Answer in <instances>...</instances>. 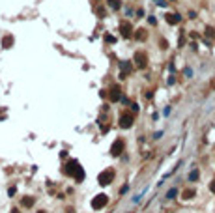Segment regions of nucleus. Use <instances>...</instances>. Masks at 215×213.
I'll use <instances>...</instances> for the list:
<instances>
[{
	"label": "nucleus",
	"instance_id": "1",
	"mask_svg": "<svg viewBox=\"0 0 215 213\" xmlns=\"http://www.w3.org/2000/svg\"><path fill=\"white\" fill-rule=\"evenodd\" d=\"M67 174H71L77 181H82V178H84V170H82V166L79 165L77 161H69L67 163Z\"/></svg>",
	"mask_w": 215,
	"mask_h": 213
},
{
	"label": "nucleus",
	"instance_id": "2",
	"mask_svg": "<svg viewBox=\"0 0 215 213\" xmlns=\"http://www.w3.org/2000/svg\"><path fill=\"white\" fill-rule=\"evenodd\" d=\"M107 204H109V196L107 195H98V196L92 198V208L94 209H101V208H105Z\"/></svg>",
	"mask_w": 215,
	"mask_h": 213
},
{
	"label": "nucleus",
	"instance_id": "3",
	"mask_svg": "<svg viewBox=\"0 0 215 213\" xmlns=\"http://www.w3.org/2000/svg\"><path fill=\"white\" fill-rule=\"evenodd\" d=\"M112 178H114V172L109 168V170H103L99 174L98 181H99V185H110V183H112Z\"/></svg>",
	"mask_w": 215,
	"mask_h": 213
},
{
	"label": "nucleus",
	"instance_id": "4",
	"mask_svg": "<svg viewBox=\"0 0 215 213\" xmlns=\"http://www.w3.org/2000/svg\"><path fill=\"white\" fill-rule=\"evenodd\" d=\"M133 62H135V66H137L138 69H144V67H146V64H148V56H146V53H142V51L135 53Z\"/></svg>",
	"mask_w": 215,
	"mask_h": 213
},
{
	"label": "nucleus",
	"instance_id": "5",
	"mask_svg": "<svg viewBox=\"0 0 215 213\" xmlns=\"http://www.w3.org/2000/svg\"><path fill=\"white\" fill-rule=\"evenodd\" d=\"M135 118L129 114V112H123V114L120 116V127H123V129H129L131 125H133Z\"/></svg>",
	"mask_w": 215,
	"mask_h": 213
},
{
	"label": "nucleus",
	"instance_id": "6",
	"mask_svg": "<svg viewBox=\"0 0 215 213\" xmlns=\"http://www.w3.org/2000/svg\"><path fill=\"white\" fill-rule=\"evenodd\" d=\"M120 32H122L123 38H131V36H133V26L123 21V23H120Z\"/></svg>",
	"mask_w": 215,
	"mask_h": 213
},
{
	"label": "nucleus",
	"instance_id": "7",
	"mask_svg": "<svg viewBox=\"0 0 215 213\" xmlns=\"http://www.w3.org/2000/svg\"><path fill=\"white\" fill-rule=\"evenodd\" d=\"M120 97H122L120 86H112V88H110V94H109V99H110L112 103H116V101H120Z\"/></svg>",
	"mask_w": 215,
	"mask_h": 213
},
{
	"label": "nucleus",
	"instance_id": "8",
	"mask_svg": "<svg viewBox=\"0 0 215 213\" xmlns=\"http://www.w3.org/2000/svg\"><path fill=\"white\" fill-rule=\"evenodd\" d=\"M123 146H126V144H123V140L118 138L114 144H112V148H110V153H112V155H120V153L123 152Z\"/></svg>",
	"mask_w": 215,
	"mask_h": 213
},
{
	"label": "nucleus",
	"instance_id": "9",
	"mask_svg": "<svg viewBox=\"0 0 215 213\" xmlns=\"http://www.w3.org/2000/svg\"><path fill=\"white\" fill-rule=\"evenodd\" d=\"M131 67H133V66H131V62H120V69H122L120 71V77H122V79H126V77H127Z\"/></svg>",
	"mask_w": 215,
	"mask_h": 213
},
{
	"label": "nucleus",
	"instance_id": "10",
	"mask_svg": "<svg viewBox=\"0 0 215 213\" xmlns=\"http://www.w3.org/2000/svg\"><path fill=\"white\" fill-rule=\"evenodd\" d=\"M165 19H166V23H168V24H178L182 17H180L178 13H166V15H165Z\"/></svg>",
	"mask_w": 215,
	"mask_h": 213
},
{
	"label": "nucleus",
	"instance_id": "11",
	"mask_svg": "<svg viewBox=\"0 0 215 213\" xmlns=\"http://www.w3.org/2000/svg\"><path fill=\"white\" fill-rule=\"evenodd\" d=\"M13 45V38H11V36H6V38L2 39V47L4 49H10Z\"/></svg>",
	"mask_w": 215,
	"mask_h": 213
},
{
	"label": "nucleus",
	"instance_id": "12",
	"mask_svg": "<svg viewBox=\"0 0 215 213\" xmlns=\"http://www.w3.org/2000/svg\"><path fill=\"white\" fill-rule=\"evenodd\" d=\"M135 39H138V41H144V39H146V30H144V28L137 30V34H135Z\"/></svg>",
	"mask_w": 215,
	"mask_h": 213
},
{
	"label": "nucleus",
	"instance_id": "13",
	"mask_svg": "<svg viewBox=\"0 0 215 213\" xmlns=\"http://www.w3.org/2000/svg\"><path fill=\"white\" fill-rule=\"evenodd\" d=\"M109 6L112 10H120V6H122V0H109Z\"/></svg>",
	"mask_w": 215,
	"mask_h": 213
},
{
	"label": "nucleus",
	"instance_id": "14",
	"mask_svg": "<svg viewBox=\"0 0 215 213\" xmlns=\"http://www.w3.org/2000/svg\"><path fill=\"white\" fill-rule=\"evenodd\" d=\"M23 206H26V208L34 206V198H32V196H24V198H23Z\"/></svg>",
	"mask_w": 215,
	"mask_h": 213
},
{
	"label": "nucleus",
	"instance_id": "15",
	"mask_svg": "<svg viewBox=\"0 0 215 213\" xmlns=\"http://www.w3.org/2000/svg\"><path fill=\"white\" fill-rule=\"evenodd\" d=\"M193 196H195V191H193V189H187V191H183V198H185V200H191Z\"/></svg>",
	"mask_w": 215,
	"mask_h": 213
},
{
	"label": "nucleus",
	"instance_id": "16",
	"mask_svg": "<svg viewBox=\"0 0 215 213\" xmlns=\"http://www.w3.org/2000/svg\"><path fill=\"white\" fill-rule=\"evenodd\" d=\"M213 34H215V30H213L211 26H208V28H206V36H208V38H211Z\"/></svg>",
	"mask_w": 215,
	"mask_h": 213
},
{
	"label": "nucleus",
	"instance_id": "17",
	"mask_svg": "<svg viewBox=\"0 0 215 213\" xmlns=\"http://www.w3.org/2000/svg\"><path fill=\"white\" fill-rule=\"evenodd\" d=\"M176 193H178L176 189H170V191H168V195H166V198H174V196H176Z\"/></svg>",
	"mask_w": 215,
	"mask_h": 213
},
{
	"label": "nucleus",
	"instance_id": "18",
	"mask_svg": "<svg viewBox=\"0 0 215 213\" xmlns=\"http://www.w3.org/2000/svg\"><path fill=\"white\" fill-rule=\"evenodd\" d=\"M197 178H198V172H197V170H195V172H191V174H189V180H197Z\"/></svg>",
	"mask_w": 215,
	"mask_h": 213
},
{
	"label": "nucleus",
	"instance_id": "19",
	"mask_svg": "<svg viewBox=\"0 0 215 213\" xmlns=\"http://www.w3.org/2000/svg\"><path fill=\"white\" fill-rule=\"evenodd\" d=\"M210 191H211V193H215V180L210 183Z\"/></svg>",
	"mask_w": 215,
	"mask_h": 213
},
{
	"label": "nucleus",
	"instance_id": "20",
	"mask_svg": "<svg viewBox=\"0 0 215 213\" xmlns=\"http://www.w3.org/2000/svg\"><path fill=\"white\" fill-rule=\"evenodd\" d=\"M105 41H109V43H112V41H114V38H112V36H105Z\"/></svg>",
	"mask_w": 215,
	"mask_h": 213
},
{
	"label": "nucleus",
	"instance_id": "21",
	"mask_svg": "<svg viewBox=\"0 0 215 213\" xmlns=\"http://www.w3.org/2000/svg\"><path fill=\"white\" fill-rule=\"evenodd\" d=\"M166 47H168V43H166L165 39H161V49H166Z\"/></svg>",
	"mask_w": 215,
	"mask_h": 213
},
{
	"label": "nucleus",
	"instance_id": "22",
	"mask_svg": "<svg viewBox=\"0 0 215 213\" xmlns=\"http://www.w3.org/2000/svg\"><path fill=\"white\" fill-rule=\"evenodd\" d=\"M39 213H45V211H39Z\"/></svg>",
	"mask_w": 215,
	"mask_h": 213
}]
</instances>
